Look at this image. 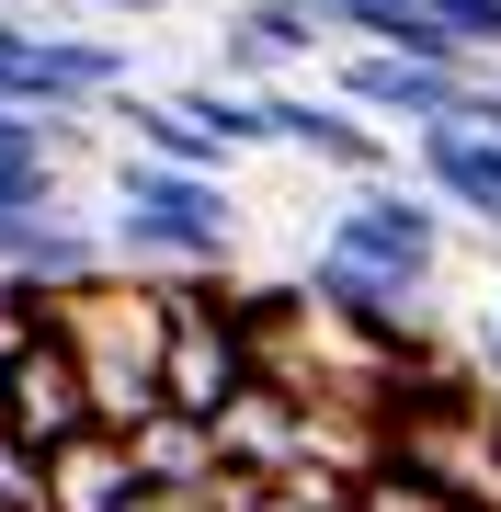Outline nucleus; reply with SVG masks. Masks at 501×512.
Segmentation results:
<instances>
[{
    "label": "nucleus",
    "instance_id": "1",
    "mask_svg": "<svg viewBox=\"0 0 501 512\" xmlns=\"http://www.w3.org/2000/svg\"><path fill=\"white\" fill-rule=\"evenodd\" d=\"M114 274H228L240 251V205L228 171H160V160H114V217H103Z\"/></svg>",
    "mask_w": 501,
    "mask_h": 512
},
{
    "label": "nucleus",
    "instance_id": "2",
    "mask_svg": "<svg viewBox=\"0 0 501 512\" xmlns=\"http://www.w3.org/2000/svg\"><path fill=\"white\" fill-rule=\"evenodd\" d=\"M57 330L80 353V387H92V433H137L160 410V285L149 274H92L57 296Z\"/></svg>",
    "mask_w": 501,
    "mask_h": 512
},
{
    "label": "nucleus",
    "instance_id": "3",
    "mask_svg": "<svg viewBox=\"0 0 501 512\" xmlns=\"http://www.w3.org/2000/svg\"><path fill=\"white\" fill-rule=\"evenodd\" d=\"M319 251L365 262V274H388V285H433V262H445V205L422 183H399V171H376V183L342 194V217H331Z\"/></svg>",
    "mask_w": 501,
    "mask_h": 512
},
{
    "label": "nucleus",
    "instance_id": "4",
    "mask_svg": "<svg viewBox=\"0 0 501 512\" xmlns=\"http://www.w3.org/2000/svg\"><path fill=\"white\" fill-rule=\"evenodd\" d=\"M0 433L35 444V456H57V444L92 433V387H80V353L69 330H23V342H0Z\"/></svg>",
    "mask_w": 501,
    "mask_h": 512
},
{
    "label": "nucleus",
    "instance_id": "5",
    "mask_svg": "<svg viewBox=\"0 0 501 512\" xmlns=\"http://www.w3.org/2000/svg\"><path fill=\"white\" fill-rule=\"evenodd\" d=\"M331 92L365 114V126H456V92L467 69H433V57H399V46H342L331 57Z\"/></svg>",
    "mask_w": 501,
    "mask_h": 512
},
{
    "label": "nucleus",
    "instance_id": "6",
    "mask_svg": "<svg viewBox=\"0 0 501 512\" xmlns=\"http://www.w3.org/2000/svg\"><path fill=\"white\" fill-rule=\"evenodd\" d=\"M262 137L319 160V171H342V183H376V171H388V126H365L342 92H285V80H262Z\"/></svg>",
    "mask_w": 501,
    "mask_h": 512
},
{
    "label": "nucleus",
    "instance_id": "7",
    "mask_svg": "<svg viewBox=\"0 0 501 512\" xmlns=\"http://www.w3.org/2000/svg\"><path fill=\"white\" fill-rule=\"evenodd\" d=\"M331 46V0H228L217 23V80H240V92H262V80H285L297 57Z\"/></svg>",
    "mask_w": 501,
    "mask_h": 512
},
{
    "label": "nucleus",
    "instance_id": "8",
    "mask_svg": "<svg viewBox=\"0 0 501 512\" xmlns=\"http://www.w3.org/2000/svg\"><path fill=\"white\" fill-rule=\"evenodd\" d=\"M0 274H23V285L69 296V285L114 274V251H103V228L80 217L69 194H57V205H35V217H12V228H0Z\"/></svg>",
    "mask_w": 501,
    "mask_h": 512
},
{
    "label": "nucleus",
    "instance_id": "9",
    "mask_svg": "<svg viewBox=\"0 0 501 512\" xmlns=\"http://www.w3.org/2000/svg\"><path fill=\"white\" fill-rule=\"evenodd\" d=\"M410 171H422V194L445 205V217H479L501 239V137H479V126H410Z\"/></svg>",
    "mask_w": 501,
    "mask_h": 512
},
{
    "label": "nucleus",
    "instance_id": "10",
    "mask_svg": "<svg viewBox=\"0 0 501 512\" xmlns=\"http://www.w3.org/2000/svg\"><path fill=\"white\" fill-rule=\"evenodd\" d=\"M137 490H149V478L126 467L114 433H80V444L46 456V512H137Z\"/></svg>",
    "mask_w": 501,
    "mask_h": 512
},
{
    "label": "nucleus",
    "instance_id": "11",
    "mask_svg": "<svg viewBox=\"0 0 501 512\" xmlns=\"http://www.w3.org/2000/svg\"><path fill=\"white\" fill-rule=\"evenodd\" d=\"M114 444H126V467L149 478V490H205V478H217V433H205L194 410H149L137 433H114Z\"/></svg>",
    "mask_w": 501,
    "mask_h": 512
},
{
    "label": "nucleus",
    "instance_id": "12",
    "mask_svg": "<svg viewBox=\"0 0 501 512\" xmlns=\"http://www.w3.org/2000/svg\"><path fill=\"white\" fill-rule=\"evenodd\" d=\"M103 114L137 137V160H160V171H228V160H217V137H194L171 92H137V80H126V92H103Z\"/></svg>",
    "mask_w": 501,
    "mask_h": 512
},
{
    "label": "nucleus",
    "instance_id": "13",
    "mask_svg": "<svg viewBox=\"0 0 501 512\" xmlns=\"http://www.w3.org/2000/svg\"><path fill=\"white\" fill-rule=\"evenodd\" d=\"M171 103H183V126H194V137H217V160H240V148H274V137H262V92H240V80H217V69L183 80Z\"/></svg>",
    "mask_w": 501,
    "mask_h": 512
},
{
    "label": "nucleus",
    "instance_id": "14",
    "mask_svg": "<svg viewBox=\"0 0 501 512\" xmlns=\"http://www.w3.org/2000/svg\"><path fill=\"white\" fill-rule=\"evenodd\" d=\"M433 23H445V35L467 46V57H501V0H422Z\"/></svg>",
    "mask_w": 501,
    "mask_h": 512
},
{
    "label": "nucleus",
    "instance_id": "15",
    "mask_svg": "<svg viewBox=\"0 0 501 512\" xmlns=\"http://www.w3.org/2000/svg\"><path fill=\"white\" fill-rule=\"evenodd\" d=\"M0 512H46V456L0 433Z\"/></svg>",
    "mask_w": 501,
    "mask_h": 512
},
{
    "label": "nucleus",
    "instance_id": "16",
    "mask_svg": "<svg viewBox=\"0 0 501 512\" xmlns=\"http://www.w3.org/2000/svg\"><path fill=\"white\" fill-rule=\"evenodd\" d=\"M35 205H57V160H0V228L35 217Z\"/></svg>",
    "mask_w": 501,
    "mask_h": 512
},
{
    "label": "nucleus",
    "instance_id": "17",
    "mask_svg": "<svg viewBox=\"0 0 501 512\" xmlns=\"http://www.w3.org/2000/svg\"><path fill=\"white\" fill-rule=\"evenodd\" d=\"M80 12H92V23H160L171 0H80Z\"/></svg>",
    "mask_w": 501,
    "mask_h": 512
}]
</instances>
